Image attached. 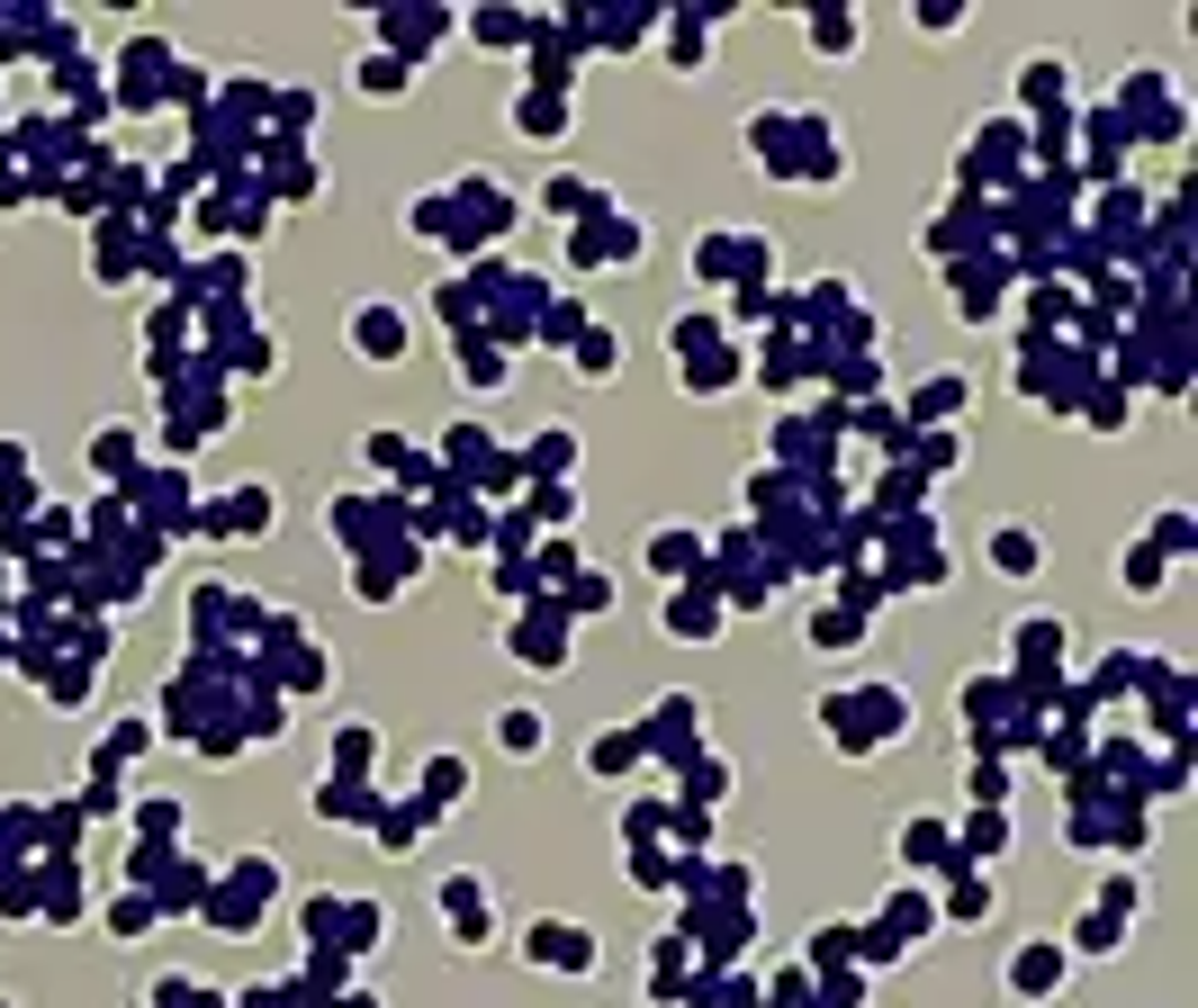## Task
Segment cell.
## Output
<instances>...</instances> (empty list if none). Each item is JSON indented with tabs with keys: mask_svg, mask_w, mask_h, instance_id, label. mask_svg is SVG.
I'll return each instance as SVG.
<instances>
[{
	"mask_svg": "<svg viewBox=\"0 0 1198 1008\" xmlns=\"http://www.w3.org/2000/svg\"><path fill=\"white\" fill-rule=\"evenodd\" d=\"M523 955H531V964H559V973H595V936L568 927V918H531Z\"/></svg>",
	"mask_w": 1198,
	"mask_h": 1008,
	"instance_id": "obj_1",
	"label": "cell"
},
{
	"mask_svg": "<svg viewBox=\"0 0 1198 1008\" xmlns=\"http://www.w3.org/2000/svg\"><path fill=\"white\" fill-rule=\"evenodd\" d=\"M217 531H271V487H235V496H217Z\"/></svg>",
	"mask_w": 1198,
	"mask_h": 1008,
	"instance_id": "obj_2",
	"label": "cell"
},
{
	"mask_svg": "<svg viewBox=\"0 0 1198 1008\" xmlns=\"http://www.w3.org/2000/svg\"><path fill=\"white\" fill-rule=\"evenodd\" d=\"M1054 981H1063V955H1054V936H1036V946L1010 964V990H1027V999H1036V990H1054Z\"/></svg>",
	"mask_w": 1198,
	"mask_h": 1008,
	"instance_id": "obj_3",
	"label": "cell"
},
{
	"mask_svg": "<svg viewBox=\"0 0 1198 1008\" xmlns=\"http://www.w3.org/2000/svg\"><path fill=\"white\" fill-rule=\"evenodd\" d=\"M451 918H459V936H478V946H487V927H496V910H487L478 883H451Z\"/></svg>",
	"mask_w": 1198,
	"mask_h": 1008,
	"instance_id": "obj_4",
	"label": "cell"
},
{
	"mask_svg": "<svg viewBox=\"0 0 1198 1008\" xmlns=\"http://www.w3.org/2000/svg\"><path fill=\"white\" fill-rule=\"evenodd\" d=\"M361 352H379V361H388V352H406V315L370 306V315H361Z\"/></svg>",
	"mask_w": 1198,
	"mask_h": 1008,
	"instance_id": "obj_5",
	"label": "cell"
},
{
	"mask_svg": "<svg viewBox=\"0 0 1198 1008\" xmlns=\"http://www.w3.org/2000/svg\"><path fill=\"white\" fill-rule=\"evenodd\" d=\"M406 82H415V63H396V54H370V63H361V91H379V100L406 91Z\"/></svg>",
	"mask_w": 1198,
	"mask_h": 1008,
	"instance_id": "obj_6",
	"label": "cell"
},
{
	"mask_svg": "<svg viewBox=\"0 0 1198 1008\" xmlns=\"http://www.w3.org/2000/svg\"><path fill=\"white\" fill-rule=\"evenodd\" d=\"M568 459H577V433H568V424L531 433V468H568Z\"/></svg>",
	"mask_w": 1198,
	"mask_h": 1008,
	"instance_id": "obj_7",
	"label": "cell"
},
{
	"mask_svg": "<svg viewBox=\"0 0 1198 1008\" xmlns=\"http://www.w3.org/2000/svg\"><path fill=\"white\" fill-rule=\"evenodd\" d=\"M812 45H820V54H847V45H856V19H847V10H820V19H812Z\"/></svg>",
	"mask_w": 1198,
	"mask_h": 1008,
	"instance_id": "obj_8",
	"label": "cell"
},
{
	"mask_svg": "<svg viewBox=\"0 0 1198 1008\" xmlns=\"http://www.w3.org/2000/svg\"><path fill=\"white\" fill-rule=\"evenodd\" d=\"M496 738H505L514 757H531V748H541V720H531V711H505V720H496Z\"/></svg>",
	"mask_w": 1198,
	"mask_h": 1008,
	"instance_id": "obj_9",
	"label": "cell"
},
{
	"mask_svg": "<svg viewBox=\"0 0 1198 1008\" xmlns=\"http://www.w3.org/2000/svg\"><path fill=\"white\" fill-rule=\"evenodd\" d=\"M668 631H677V640H685V631H712V603H703V594H677V603H668Z\"/></svg>",
	"mask_w": 1198,
	"mask_h": 1008,
	"instance_id": "obj_10",
	"label": "cell"
},
{
	"mask_svg": "<svg viewBox=\"0 0 1198 1008\" xmlns=\"http://www.w3.org/2000/svg\"><path fill=\"white\" fill-rule=\"evenodd\" d=\"M631 757H640V738H595V757H586V766H595V775H622Z\"/></svg>",
	"mask_w": 1198,
	"mask_h": 1008,
	"instance_id": "obj_11",
	"label": "cell"
},
{
	"mask_svg": "<svg viewBox=\"0 0 1198 1008\" xmlns=\"http://www.w3.org/2000/svg\"><path fill=\"white\" fill-rule=\"evenodd\" d=\"M523 126H531V136H559V126H568V100H523Z\"/></svg>",
	"mask_w": 1198,
	"mask_h": 1008,
	"instance_id": "obj_12",
	"label": "cell"
},
{
	"mask_svg": "<svg viewBox=\"0 0 1198 1008\" xmlns=\"http://www.w3.org/2000/svg\"><path fill=\"white\" fill-rule=\"evenodd\" d=\"M91 459H100V468H136V433H117V424H109V433H100V450H91Z\"/></svg>",
	"mask_w": 1198,
	"mask_h": 1008,
	"instance_id": "obj_13",
	"label": "cell"
},
{
	"mask_svg": "<svg viewBox=\"0 0 1198 1008\" xmlns=\"http://www.w3.org/2000/svg\"><path fill=\"white\" fill-rule=\"evenodd\" d=\"M991 559H1001V568H1036V541H1027V531H1001V541H991Z\"/></svg>",
	"mask_w": 1198,
	"mask_h": 1008,
	"instance_id": "obj_14",
	"label": "cell"
},
{
	"mask_svg": "<svg viewBox=\"0 0 1198 1008\" xmlns=\"http://www.w3.org/2000/svg\"><path fill=\"white\" fill-rule=\"evenodd\" d=\"M812 640H820V648H847V640H856V613H820Z\"/></svg>",
	"mask_w": 1198,
	"mask_h": 1008,
	"instance_id": "obj_15",
	"label": "cell"
},
{
	"mask_svg": "<svg viewBox=\"0 0 1198 1008\" xmlns=\"http://www.w3.org/2000/svg\"><path fill=\"white\" fill-rule=\"evenodd\" d=\"M649 559H658V568H685V559H694V541H685V531H658Z\"/></svg>",
	"mask_w": 1198,
	"mask_h": 1008,
	"instance_id": "obj_16",
	"label": "cell"
},
{
	"mask_svg": "<svg viewBox=\"0 0 1198 1008\" xmlns=\"http://www.w3.org/2000/svg\"><path fill=\"white\" fill-rule=\"evenodd\" d=\"M964 838H973V846H1001V838H1010V820H1001V811H973V820H964Z\"/></svg>",
	"mask_w": 1198,
	"mask_h": 1008,
	"instance_id": "obj_17",
	"label": "cell"
},
{
	"mask_svg": "<svg viewBox=\"0 0 1198 1008\" xmlns=\"http://www.w3.org/2000/svg\"><path fill=\"white\" fill-rule=\"evenodd\" d=\"M991 910V883H956V918H982Z\"/></svg>",
	"mask_w": 1198,
	"mask_h": 1008,
	"instance_id": "obj_18",
	"label": "cell"
},
{
	"mask_svg": "<svg viewBox=\"0 0 1198 1008\" xmlns=\"http://www.w3.org/2000/svg\"><path fill=\"white\" fill-rule=\"evenodd\" d=\"M0 1008H10V999H0Z\"/></svg>",
	"mask_w": 1198,
	"mask_h": 1008,
	"instance_id": "obj_19",
	"label": "cell"
}]
</instances>
